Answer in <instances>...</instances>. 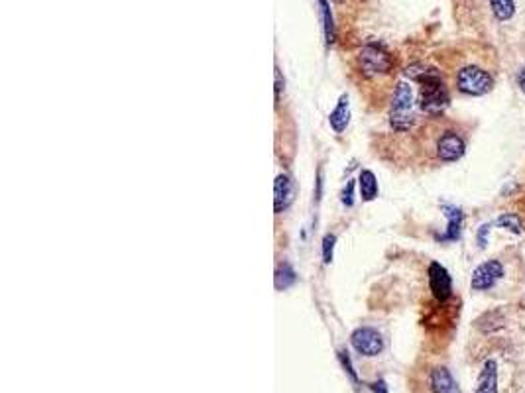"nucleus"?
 <instances>
[{
  "mask_svg": "<svg viewBox=\"0 0 525 393\" xmlns=\"http://www.w3.org/2000/svg\"><path fill=\"white\" fill-rule=\"evenodd\" d=\"M405 73L421 85L419 98H417V104H419L421 111L429 114V116H441L443 112L447 111V107L451 102V95H449L447 85H445L443 77L435 67H427V65L417 63V65L407 67Z\"/></svg>",
  "mask_w": 525,
  "mask_h": 393,
  "instance_id": "nucleus-1",
  "label": "nucleus"
},
{
  "mask_svg": "<svg viewBox=\"0 0 525 393\" xmlns=\"http://www.w3.org/2000/svg\"><path fill=\"white\" fill-rule=\"evenodd\" d=\"M390 124L398 132H407L416 124V98L409 83L400 81L393 91L390 109Z\"/></svg>",
  "mask_w": 525,
  "mask_h": 393,
  "instance_id": "nucleus-2",
  "label": "nucleus"
},
{
  "mask_svg": "<svg viewBox=\"0 0 525 393\" xmlns=\"http://www.w3.org/2000/svg\"><path fill=\"white\" fill-rule=\"evenodd\" d=\"M456 89L468 97H484L494 89V75L480 65H464L456 73Z\"/></svg>",
  "mask_w": 525,
  "mask_h": 393,
  "instance_id": "nucleus-3",
  "label": "nucleus"
},
{
  "mask_svg": "<svg viewBox=\"0 0 525 393\" xmlns=\"http://www.w3.org/2000/svg\"><path fill=\"white\" fill-rule=\"evenodd\" d=\"M464 152H466V140H464V136H461V132H456L452 128L443 130L435 140V154L445 163L459 161L464 156Z\"/></svg>",
  "mask_w": 525,
  "mask_h": 393,
  "instance_id": "nucleus-4",
  "label": "nucleus"
},
{
  "mask_svg": "<svg viewBox=\"0 0 525 393\" xmlns=\"http://www.w3.org/2000/svg\"><path fill=\"white\" fill-rule=\"evenodd\" d=\"M360 67L362 71L368 75H378L388 73L393 67V60L391 55L376 44H370L366 48L360 51Z\"/></svg>",
  "mask_w": 525,
  "mask_h": 393,
  "instance_id": "nucleus-5",
  "label": "nucleus"
},
{
  "mask_svg": "<svg viewBox=\"0 0 525 393\" xmlns=\"http://www.w3.org/2000/svg\"><path fill=\"white\" fill-rule=\"evenodd\" d=\"M350 344L355 346V350L362 356H378L384 350V338L378 331L370 329V327H362L356 329L350 336Z\"/></svg>",
  "mask_w": 525,
  "mask_h": 393,
  "instance_id": "nucleus-6",
  "label": "nucleus"
},
{
  "mask_svg": "<svg viewBox=\"0 0 525 393\" xmlns=\"http://www.w3.org/2000/svg\"><path fill=\"white\" fill-rule=\"evenodd\" d=\"M504 277V266L498 259H488L484 264H480L477 270L472 271V280L470 287L474 291H486L490 287H494L496 283Z\"/></svg>",
  "mask_w": 525,
  "mask_h": 393,
  "instance_id": "nucleus-7",
  "label": "nucleus"
},
{
  "mask_svg": "<svg viewBox=\"0 0 525 393\" xmlns=\"http://www.w3.org/2000/svg\"><path fill=\"white\" fill-rule=\"evenodd\" d=\"M429 287H431V291L435 295V299L441 301V303L449 301V297L452 295L451 275H449V271L441 266L439 262H433L429 266Z\"/></svg>",
  "mask_w": 525,
  "mask_h": 393,
  "instance_id": "nucleus-8",
  "label": "nucleus"
},
{
  "mask_svg": "<svg viewBox=\"0 0 525 393\" xmlns=\"http://www.w3.org/2000/svg\"><path fill=\"white\" fill-rule=\"evenodd\" d=\"M427 387L431 393H463L456 380L452 378L451 369L445 366H435L429 369Z\"/></svg>",
  "mask_w": 525,
  "mask_h": 393,
  "instance_id": "nucleus-9",
  "label": "nucleus"
},
{
  "mask_svg": "<svg viewBox=\"0 0 525 393\" xmlns=\"http://www.w3.org/2000/svg\"><path fill=\"white\" fill-rule=\"evenodd\" d=\"M295 189L292 179L287 175H278L274 183V209L276 212H283L294 203Z\"/></svg>",
  "mask_w": 525,
  "mask_h": 393,
  "instance_id": "nucleus-10",
  "label": "nucleus"
},
{
  "mask_svg": "<svg viewBox=\"0 0 525 393\" xmlns=\"http://www.w3.org/2000/svg\"><path fill=\"white\" fill-rule=\"evenodd\" d=\"M443 210H445V217H447L449 224H447L445 234L437 236V240H441V242H454V240L461 238V230H463V210L459 209V207H452V205H445Z\"/></svg>",
  "mask_w": 525,
  "mask_h": 393,
  "instance_id": "nucleus-11",
  "label": "nucleus"
},
{
  "mask_svg": "<svg viewBox=\"0 0 525 393\" xmlns=\"http://www.w3.org/2000/svg\"><path fill=\"white\" fill-rule=\"evenodd\" d=\"M474 393H498V364L496 360H486L480 369Z\"/></svg>",
  "mask_w": 525,
  "mask_h": 393,
  "instance_id": "nucleus-12",
  "label": "nucleus"
},
{
  "mask_svg": "<svg viewBox=\"0 0 525 393\" xmlns=\"http://www.w3.org/2000/svg\"><path fill=\"white\" fill-rule=\"evenodd\" d=\"M348 118H350L348 97H346V95H342V97L339 98V104L335 107V111L330 112V116H329L330 128H332L337 134H342V132H344V128L348 126Z\"/></svg>",
  "mask_w": 525,
  "mask_h": 393,
  "instance_id": "nucleus-13",
  "label": "nucleus"
},
{
  "mask_svg": "<svg viewBox=\"0 0 525 393\" xmlns=\"http://www.w3.org/2000/svg\"><path fill=\"white\" fill-rule=\"evenodd\" d=\"M358 185H360V195L364 201H374L378 196V181H376V175L372 172L364 170L360 173Z\"/></svg>",
  "mask_w": 525,
  "mask_h": 393,
  "instance_id": "nucleus-14",
  "label": "nucleus"
},
{
  "mask_svg": "<svg viewBox=\"0 0 525 393\" xmlns=\"http://www.w3.org/2000/svg\"><path fill=\"white\" fill-rule=\"evenodd\" d=\"M490 8H492V12H494L498 22H508L515 14L513 0H490Z\"/></svg>",
  "mask_w": 525,
  "mask_h": 393,
  "instance_id": "nucleus-15",
  "label": "nucleus"
},
{
  "mask_svg": "<svg viewBox=\"0 0 525 393\" xmlns=\"http://www.w3.org/2000/svg\"><path fill=\"white\" fill-rule=\"evenodd\" d=\"M496 226H500V228H504V230H510L512 234H522V230H524L522 217H519V214H515V212H504L501 217H498Z\"/></svg>",
  "mask_w": 525,
  "mask_h": 393,
  "instance_id": "nucleus-16",
  "label": "nucleus"
},
{
  "mask_svg": "<svg viewBox=\"0 0 525 393\" xmlns=\"http://www.w3.org/2000/svg\"><path fill=\"white\" fill-rule=\"evenodd\" d=\"M321 6V16H323V26H325V36H327V44L335 42V24H332V14H330L329 4L327 0H317Z\"/></svg>",
  "mask_w": 525,
  "mask_h": 393,
  "instance_id": "nucleus-17",
  "label": "nucleus"
},
{
  "mask_svg": "<svg viewBox=\"0 0 525 393\" xmlns=\"http://www.w3.org/2000/svg\"><path fill=\"white\" fill-rule=\"evenodd\" d=\"M292 283H295V271L287 264H283L276 271V287L278 289H287Z\"/></svg>",
  "mask_w": 525,
  "mask_h": 393,
  "instance_id": "nucleus-18",
  "label": "nucleus"
},
{
  "mask_svg": "<svg viewBox=\"0 0 525 393\" xmlns=\"http://www.w3.org/2000/svg\"><path fill=\"white\" fill-rule=\"evenodd\" d=\"M335 242H337L335 234H327V236L323 238V262H325V264H330V259H332Z\"/></svg>",
  "mask_w": 525,
  "mask_h": 393,
  "instance_id": "nucleus-19",
  "label": "nucleus"
},
{
  "mask_svg": "<svg viewBox=\"0 0 525 393\" xmlns=\"http://www.w3.org/2000/svg\"><path fill=\"white\" fill-rule=\"evenodd\" d=\"M490 228H492V224H490V222H486V224H482V226H480V230H478V234H477V240H478V244H480V248H486V244H488Z\"/></svg>",
  "mask_w": 525,
  "mask_h": 393,
  "instance_id": "nucleus-20",
  "label": "nucleus"
},
{
  "mask_svg": "<svg viewBox=\"0 0 525 393\" xmlns=\"http://www.w3.org/2000/svg\"><path fill=\"white\" fill-rule=\"evenodd\" d=\"M341 362H342V366L346 368V372L350 374V378H353V380H355V381H358V378H356L355 368H353V362H350V356H348V352H344V350H342V352H341Z\"/></svg>",
  "mask_w": 525,
  "mask_h": 393,
  "instance_id": "nucleus-21",
  "label": "nucleus"
},
{
  "mask_svg": "<svg viewBox=\"0 0 525 393\" xmlns=\"http://www.w3.org/2000/svg\"><path fill=\"white\" fill-rule=\"evenodd\" d=\"M353 187H355V183L350 181V183L346 185V191L342 193V203H344L346 207H353V203H355V201H353Z\"/></svg>",
  "mask_w": 525,
  "mask_h": 393,
  "instance_id": "nucleus-22",
  "label": "nucleus"
},
{
  "mask_svg": "<svg viewBox=\"0 0 525 393\" xmlns=\"http://www.w3.org/2000/svg\"><path fill=\"white\" fill-rule=\"evenodd\" d=\"M370 390L374 393H388V385H386V381L378 380L374 381V383H370Z\"/></svg>",
  "mask_w": 525,
  "mask_h": 393,
  "instance_id": "nucleus-23",
  "label": "nucleus"
},
{
  "mask_svg": "<svg viewBox=\"0 0 525 393\" xmlns=\"http://www.w3.org/2000/svg\"><path fill=\"white\" fill-rule=\"evenodd\" d=\"M517 86H519V91L525 95V65L519 69V73H517Z\"/></svg>",
  "mask_w": 525,
  "mask_h": 393,
  "instance_id": "nucleus-24",
  "label": "nucleus"
}]
</instances>
